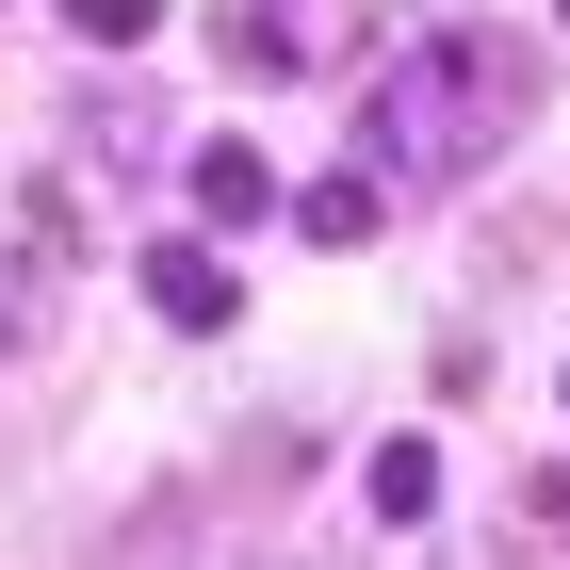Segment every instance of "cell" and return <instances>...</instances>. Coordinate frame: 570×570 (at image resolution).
Listing matches in <instances>:
<instances>
[{"label":"cell","mask_w":570,"mask_h":570,"mask_svg":"<svg viewBox=\"0 0 570 570\" xmlns=\"http://www.w3.org/2000/svg\"><path fill=\"white\" fill-rule=\"evenodd\" d=\"M358 505H375V522H424V505H440V440H375V473H358Z\"/></svg>","instance_id":"obj_6"},{"label":"cell","mask_w":570,"mask_h":570,"mask_svg":"<svg viewBox=\"0 0 570 570\" xmlns=\"http://www.w3.org/2000/svg\"><path fill=\"white\" fill-rule=\"evenodd\" d=\"M277 213H294L309 245H375V228H392V179H375V164H343V179H309V196H277Z\"/></svg>","instance_id":"obj_3"},{"label":"cell","mask_w":570,"mask_h":570,"mask_svg":"<svg viewBox=\"0 0 570 570\" xmlns=\"http://www.w3.org/2000/svg\"><path fill=\"white\" fill-rule=\"evenodd\" d=\"M522 538H538V554H570V473H522Z\"/></svg>","instance_id":"obj_8"},{"label":"cell","mask_w":570,"mask_h":570,"mask_svg":"<svg viewBox=\"0 0 570 570\" xmlns=\"http://www.w3.org/2000/svg\"><path fill=\"white\" fill-rule=\"evenodd\" d=\"M196 213H213V228H262V213H277V164H262L245 131H213V147H196Z\"/></svg>","instance_id":"obj_4"},{"label":"cell","mask_w":570,"mask_h":570,"mask_svg":"<svg viewBox=\"0 0 570 570\" xmlns=\"http://www.w3.org/2000/svg\"><path fill=\"white\" fill-rule=\"evenodd\" d=\"M522 115H538V49L489 33V17H456V33H424V49L375 66V98H358V164H375V179H473Z\"/></svg>","instance_id":"obj_1"},{"label":"cell","mask_w":570,"mask_h":570,"mask_svg":"<svg viewBox=\"0 0 570 570\" xmlns=\"http://www.w3.org/2000/svg\"><path fill=\"white\" fill-rule=\"evenodd\" d=\"M213 49L245 66V82H277V66H309V17H294V0H228V17H213Z\"/></svg>","instance_id":"obj_5"},{"label":"cell","mask_w":570,"mask_h":570,"mask_svg":"<svg viewBox=\"0 0 570 570\" xmlns=\"http://www.w3.org/2000/svg\"><path fill=\"white\" fill-rule=\"evenodd\" d=\"M66 33H82V49H147V33H164V0H66Z\"/></svg>","instance_id":"obj_7"},{"label":"cell","mask_w":570,"mask_h":570,"mask_svg":"<svg viewBox=\"0 0 570 570\" xmlns=\"http://www.w3.org/2000/svg\"><path fill=\"white\" fill-rule=\"evenodd\" d=\"M147 309H164V326H196V343H213V326H228V309H245V277H228V245H147Z\"/></svg>","instance_id":"obj_2"}]
</instances>
